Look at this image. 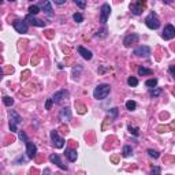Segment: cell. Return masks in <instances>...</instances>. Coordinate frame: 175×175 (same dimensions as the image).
Here are the masks:
<instances>
[{
	"label": "cell",
	"instance_id": "38",
	"mask_svg": "<svg viewBox=\"0 0 175 175\" xmlns=\"http://www.w3.org/2000/svg\"><path fill=\"white\" fill-rule=\"evenodd\" d=\"M8 2H15V0H8Z\"/></svg>",
	"mask_w": 175,
	"mask_h": 175
},
{
	"label": "cell",
	"instance_id": "25",
	"mask_svg": "<svg viewBox=\"0 0 175 175\" xmlns=\"http://www.w3.org/2000/svg\"><path fill=\"white\" fill-rule=\"evenodd\" d=\"M39 12H40V6H30L29 7V14L37 15Z\"/></svg>",
	"mask_w": 175,
	"mask_h": 175
},
{
	"label": "cell",
	"instance_id": "4",
	"mask_svg": "<svg viewBox=\"0 0 175 175\" xmlns=\"http://www.w3.org/2000/svg\"><path fill=\"white\" fill-rule=\"evenodd\" d=\"M51 139H52V144H54L55 148L60 149V148H63V146H64V139H63L62 137L58 134L56 130L51 131Z\"/></svg>",
	"mask_w": 175,
	"mask_h": 175
},
{
	"label": "cell",
	"instance_id": "37",
	"mask_svg": "<svg viewBox=\"0 0 175 175\" xmlns=\"http://www.w3.org/2000/svg\"><path fill=\"white\" fill-rule=\"evenodd\" d=\"M163 3H166V4H171V3H172V0H163Z\"/></svg>",
	"mask_w": 175,
	"mask_h": 175
},
{
	"label": "cell",
	"instance_id": "18",
	"mask_svg": "<svg viewBox=\"0 0 175 175\" xmlns=\"http://www.w3.org/2000/svg\"><path fill=\"white\" fill-rule=\"evenodd\" d=\"M64 153H66V157H67V160H68V161H75V160H77V157H78L77 151L67 148V149H66Z\"/></svg>",
	"mask_w": 175,
	"mask_h": 175
},
{
	"label": "cell",
	"instance_id": "22",
	"mask_svg": "<svg viewBox=\"0 0 175 175\" xmlns=\"http://www.w3.org/2000/svg\"><path fill=\"white\" fill-rule=\"evenodd\" d=\"M3 103H4V105H7V107H11L12 104H14V98L10 97V96H4V97H3Z\"/></svg>",
	"mask_w": 175,
	"mask_h": 175
},
{
	"label": "cell",
	"instance_id": "35",
	"mask_svg": "<svg viewBox=\"0 0 175 175\" xmlns=\"http://www.w3.org/2000/svg\"><path fill=\"white\" fill-rule=\"evenodd\" d=\"M160 171L161 170L159 168V167H153V168H152V174H160Z\"/></svg>",
	"mask_w": 175,
	"mask_h": 175
},
{
	"label": "cell",
	"instance_id": "9",
	"mask_svg": "<svg viewBox=\"0 0 175 175\" xmlns=\"http://www.w3.org/2000/svg\"><path fill=\"white\" fill-rule=\"evenodd\" d=\"M67 97H68V92L66 89H62V90H59V92L55 93L54 97H52V100H54L55 104H59V103H62L63 100H66Z\"/></svg>",
	"mask_w": 175,
	"mask_h": 175
},
{
	"label": "cell",
	"instance_id": "11",
	"mask_svg": "<svg viewBox=\"0 0 175 175\" xmlns=\"http://www.w3.org/2000/svg\"><path fill=\"white\" fill-rule=\"evenodd\" d=\"M26 22H29L32 26H39V27H44L45 26V22L44 21H40V19H37L34 15L29 14L26 15Z\"/></svg>",
	"mask_w": 175,
	"mask_h": 175
},
{
	"label": "cell",
	"instance_id": "26",
	"mask_svg": "<svg viewBox=\"0 0 175 175\" xmlns=\"http://www.w3.org/2000/svg\"><path fill=\"white\" fill-rule=\"evenodd\" d=\"M145 85L148 86V88H155V86L157 85V80L156 78H151V80H148L145 82Z\"/></svg>",
	"mask_w": 175,
	"mask_h": 175
},
{
	"label": "cell",
	"instance_id": "36",
	"mask_svg": "<svg viewBox=\"0 0 175 175\" xmlns=\"http://www.w3.org/2000/svg\"><path fill=\"white\" fill-rule=\"evenodd\" d=\"M54 2H55L56 4H59V6H62V4L66 3V0H54Z\"/></svg>",
	"mask_w": 175,
	"mask_h": 175
},
{
	"label": "cell",
	"instance_id": "1",
	"mask_svg": "<svg viewBox=\"0 0 175 175\" xmlns=\"http://www.w3.org/2000/svg\"><path fill=\"white\" fill-rule=\"evenodd\" d=\"M111 92V86L108 83H100L93 92V97L96 100H104Z\"/></svg>",
	"mask_w": 175,
	"mask_h": 175
},
{
	"label": "cell",
	"instance_id": "12",
	"mask_svg": "<svg viewBox=\"0 0 175 175\" xmlns=\"http://www.w3.org/2000/svg\"><path fill=\"white\" fill-rule=\"evenodd\" d=\"M26 153H27V157L29 159H33V157L36 156V153H37V146L34 145L33 142H30L29 139H27L26 142Z\"/></svg>",
	"mask_w": 175,
	"mask_h": 175
},
{
	"label": "cell",
	"instance_id": "32",
	"mask_svg": "<svg viewBox=\"0 0 175 175\" xmlns=\"http://www.w3.org/2000/svg\"><path fill=\"white\" fill-rule=\"evenodd\" d=\"M108 115L114 116V118H116L118 116V108H111L110 111H108Z\"/></svg>",
	"mask_w": 175,
	"mask_h": 175
},
{
	"label": "cell",
	"instance_id": "33",
	"mask_svg": "<svg viewBox=\"0 0 175 175\" xmlns=\"http://www.w3.org/2000/svg\"><path fill=\"white\" fill-rule=\"evenodd\" d=\"M18 133H19V138H21L22 139V141H23V142H26V141H27V137H26V134H25L23 133V131H18Z\"/></svg>",
	"mask_w": 175,
	"mask_h": 175
},
{
	"label": "cell",
	"instance_id": "2",
	"mask_svg": "<svg viewBox=\"0 0 175 175\" xmlns=\"http://www.w3.org/2000/svg\"><path fill=\"white\" fill-rule=\"evenodd\" d=\"M22 123V118L18 112L15 111H10V130L11 131H18V125Z\"/></svg>",
	"mask_w": 175,
	"mask_h": 175
},
{
	"label": "cell",
	"instance_id": "19",
	"mask_svg": "<svg viewBox=\"0 0 175 175\" xmlns=\"http://www.w3.org/2000/svg\"><path fill=\"white\" fill-rule=\"evenodd\" d=\"M153 74V71H152L151 68H145V67H142V66H139L138 67V75H152Z\"/></svg>",
	"mask_w": 175,
	"mask_h": 175
},
{
	"label": "cell",
	"instance_id": "3",
	"mask_svg": "<svg viewBox=\"0 0 175 175\" xmlns=\"http://www.w3.org/2000/svg\"><path fill=\"white\" fill-rule=\"evenodd\" d=\"M145 25L149 27V29H157L160 26V21H159V17H157L156 12H151L145 18Z\"/></svg>",
	"mask_w": 175,
	"mask_h": 175
},
{
	"label": "cell",
	"instance_id": "21",
	"mask_svg": "<svg viewBox=\"0 0 175 175\" xmlns=\"http://www.w3.org/2000/svg\"><path fill=\"white\" fill-rule=\"evenodd\" d=\"M149 95H151L152 97H159V96L161 95V89L160 88H153V89L149 90Z\"/></svg>",
	"mask_w": 175,
	"mask_h": 175
},
{
	"label": "cell",
	"instance_id": "14",
	"mask_svg": "<svg viewBox=\"0 0 175 175\" xmlns=\"http://www.w3.org/2000/svg\"><path fill=\"white\" fill-rule=\"evenodd\" d=\"M12 26H14V29L18 33H22V34H23V33H27V25L22 21H18V19L12 22Z\"/></svg>",
	"mask_w": 175,
	"mask_h": 175
},
{
	"label": "cell",
	"instance_id": "39",
	"mask_svg": "<svg viewBox=\"0 0 175 175\" xmlns=\"http://www.w3.org/2000/svg\"><path fill=\"white\" fill-rule=\"evenodd\" d=\"M30 2H33V0H30Z\"/></svg>",
	"mask_w": 175,
	"mask_h": 175
},
{
	"label": "cell",
	"instance_id": "31",
	"mask_svg": "<svg viewBox=\"0 0 175 175\" xmlns=\"http://www.w3.org/2000/svg\"><path fill=\"white\" fill-rule=\"evenodd\" d=\"M52 104H54V100H52V98H48V100L45 101V110H51V108H52Z\"/></svg>",
	"mask_w": 175,
	"mask_h": 175
},
{
	"label": "cell",
	"instance_id": "28",
	"mask_svg": "<svg viewBox=\"0 0 175 175\" xmlns=\"http://www.w3.org/2000/svg\"><path fill=\"white\" fill-rule=\"evenodd\" d=\"M74 3L77 4L80 8H82V10L86 7V0H74Z\"/></svg>",
	"mask_w": 175,
	"mask_h": 175
},
{
	"label": "cell",
	"instance_id": "7",
	"mask_svg": "<svg viewBox=\"0 0 175 175\" xmlns=\"http://www.w3.org/2000/svg\"><path fill=\"white\" fill-rule=\"evenodd\" d=\"M134 55L139 58H148L151 55V48L148 45H139L134 49Z\"/></svg>",
	"mask_w": 175,
	"mask_h": 175
},
{
	"label": "cell",
	"instance_id": "24",
	"mask_svg": "<svg viewBox=\"0 0 175 175\" xmlns=\"http://www.w3.org/2000/svg\"><path fill=\"white\" fill-rule=\"evenodd\" d=\"M73 18H74V21L77 22V23H81V22H83V15L81 14V12H75V14L73 15Z\"/></svg>",
	"mask_w": 175,
	"mask_h": 175
},
{
	"label": "cell",
	"instance_id": "16",
	"mask_svg": "<svg viewBox=\"0 0 175 175\" xmlns=\"http://www.w3.org/2000/svg\"><path fill=\"white\" fill-rule=\"evenodd\" d=\"M78 54L81 55V56L83 58V59H86V60H90L93 58V54L90 52L89 49H86V48H83V47H78Z\"/></svg>",
	"mask_w": 175,
	"mask_h": 175
},
{
	"label": "cell",
	"instance_id": "30",
	"mask_svg": "<svg viewBox=\"0 0 175 175\" xmlns=\"http://www.w3.org/2000/svg\"><path fill=\"white\" fill-rule=\"evenodd\" d=\"M129 130H130V133L133 134V136H138L139 134V129L138 127H131V126H129Z\"/></svg>",
	"mask_w": 175,
	"mask_h": 175
},
{
	"label": "cell",
	"instance_id": "17",
	"mask_svg": "<svg viewBox=\"0 0 175 175\" xmlns=\"http://www.w3.org/2000/svg\"><path fill=\"white\" fill-rule=\"evenodd\" d=\"M60 120L63 122H68L70 119H71V111H70V108H63L62 111H60Z\"/></svg>",
	"mask_w": 175,
	"mask_h": 175
},
{
	"label": "cell",
	"instance_id": "27",
	"mask_svg": "<svg viewBox=\"0 0 175 175\" xmlns=\"http://www.w3.org/2000/svg\"><path fill=\"white\" fill-rule=\"evenodd\" d=\"M127 83H129L130 86H137V85H138V80H137L136 77H129Z\"/></svg>",
	"mask_w": 175,
	"mask_h": 175
},
{
	"label": "cell",
	"instance_id": "23",
	"mask_svg": "<svg viewBox=\"0 0 175 175\" xmlns=\"http://www.w3.org/2000/svg\"><path fill=\"white\" fill-rule=\"evenodd\" d=\"M122 153H123V156H125V157H129L131 153H133V149H131V146L125 145V146H123V152H122Z\"/></svg>",
	"mask_w": 175,
	"mask_h": 175
},
{
	"label": "cell",
	"instance_id": "20",
	"mask_svg": "<svg viewBox=\"0 0 175 175\" xmlns=\"http://www.w3.org/2000/svg\"><path fill=\"white\" fill-rule=\"evenodd\" d=\"M126 108H127L129 111H134L137 108V103L133 100H127L126 101Z\"/></svg>",
	"mask_w": 175,
	"mask_h": 175
},
{
	"label": "cell",
	"instance_id": "10",
	"mask_svg": "<svg viewBox=\"0 0 175 175\" xmlns=\"http://www.w3.org/2000/svg\"><path fill=\"white\" fill-rule=\"evenodd\" d=\"M40 8L48 15V17H52L54 14V10H52V4H51L49 0H42L41 3H40Z\"/></svg>",
	"mask_w": 175,
	"mask_h": 175
},
{
	"label": "cell",
	"instance_id": "5",
	"mask_svg": "<svg viewBox=\"0 0 175 175\" xmlns=\"http://www.w3.org/2000/svg\"><path fill=\"white\" fill-rule=\"evenodd\" d=\"M110 14H111V7H110V4H108V3H104L103 6H101V10H100V22L103 25L107 23V19H108V17H110Z\"/></svg>",
	"mask_w": 175,
	"mask_h": 175
},
{
	"label": "cell",
	"instance_id": "29",
	"mask_svg": "<svg viewBox=\"0 0 175 175\" xmlns=\"http://www.w3.org/2000/svg\"><path fill=\"white\" fill-rule=\"evenodd\" d=\"M148 153H149V156L153 157V159H157V157L160 156V155H159V152L153 151V149H148Z\"/></svg>",
	"mask_w": 175,
	"mask_h": 175
},
{
	"label": "cell",
	"instance_id": "15",
	"mask_svg": "<svg viewBox=\"0 0 175 175\" xmlns=\"http://www.w3.org/2000/svg\"><path fill=\"white\" fill-rule=\"evenodd\" d=\"M49 160H51V163H54V164H56L59 168H62V170H66L67 171V166H64V164L62 163V160H60V157H59V155H51L49 156Z\"/></svg>",
	"mask_w": 175,
	"mask_h": 175
},
{
	"label": "cell",
	"instance_id": "34",
	"mask_svg": "<svg viewBox=\"0 0 175 175\" xmlns=\"http://www.w3.org/2000/svg\"><path fill=\"white\" fill-rule=\"evenodd\" d=\"M168 71H170V74L172 75V78H174V80H175V66H174V64H172V66H170Z\"/></svg>",
	"mask_w": 175,
	"mask_h": 175
},
{
	"label": "cell",
	"instance_id": "13",
	"mask_svg": "<svg viewBox=\"0 0 175 175\" xmlns=\"http://www.w3.org/2000/svg\"><path fill=\"white\" fill-rule=\"evenodd\" d=\"M138 40H139L138 34H136V33H131V34H129V36L125 37V40H123V44H125V47H130L131 44H136V42H138Z\"/></svg>",
	"mask_w": 175,
	"mask_h": 175
},
{
	"label": "cell",
	"instance_id": "8",
	"mask_svg": "<svg viewBox=\"0 0 175 175\" xmlns=\"http://www.w3.org/2000/svg\"><path fill=\"white\" fill-rule=\"evenodd\" d=\"M161 37H163L164 40H172L175 37V27L172 26V25H167V26L164 27L163 33H161Z\"/></svg>",
	"mask_w": 175,
	"mask_h": 175
},
{
	"label": "cell",
	"instance_id": "6",
	"mask_svg": "<svg viewBox=\"0 0 175 175\" xmlns=\"http://www.w3.org/2000/svg\"><path fill=\"white\" fill-rule=\"evenodd\" d=\"M145 4V0H136L133 4H130V10L134 15H141L142 14V8Z\"/></svg>",
	"mask_w": 175,
	"mask_h": 175
}]
</instances>
